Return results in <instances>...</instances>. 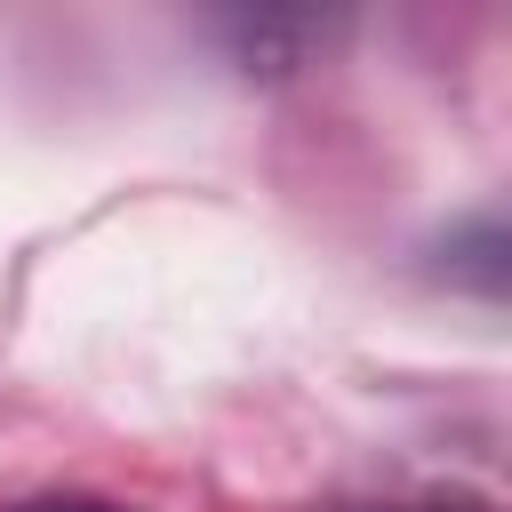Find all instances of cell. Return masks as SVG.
Here are the masks:
<instances>
[{"mask_svg": "<svg viewBox=\"0 0 512 512\" xmlns=\"http://www.w3.org/2000/svg\"><path fill=\"white\" fill-rule=\"evenodd\" d=\"M432 512H472V504H432Z\"/></svg>", "mask_w": 512, "mask_h": 512, "instance_id": "7a4b0ae2", "label": "cell"}, {"mask_svg": "<svg viewBox=\"0 0 512 512\" xmlns=\"http://www.w3.org/2000/svg\"><path fill=\"white\" fill-rule=\"evenodd\" d=\"M8 512H136V504H112V496H24Z\"/></svg>", "mask_w": 512, "mask_h": 512, "instance_id": "6da1fadb", "label": "cell"}]
</instances>
